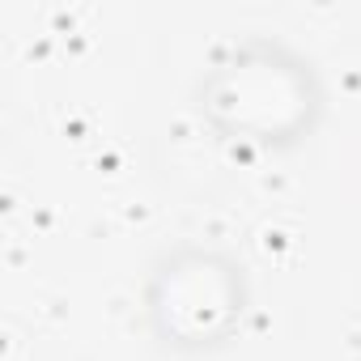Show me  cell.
I'll return each mask as SVG.
<instances>
[{
    "instance_id": "obj_1",
    "label": "cell",
    "mask_w": 361,
    "mask_h": 361,
    "mask_svg": "<svg viewBox=\"0 0 361 361\" xmlns=\"http://www.w3.org/2000/svg\"><path fill=\"white\" fill-rule=\"evenodd\" d=\"M200 123L251 153H289L306 145L327 115L319 64L276 35H243L213 51L196 81Z\"/></svg>"
},
{
    "instance_id": "obj_2",
    "label": "cell",
    "mask_w": 361,
    "mask_h": 361,
    "mask_svg": "<svg viewBox=\"0 0 361 361\" xmlns=\"http://www.w3.org/2000/svg\"><path fill=\"white\" fill-rule=\"evenodd\" d=\"M255 306L247 264L217 243H170L140 281V314L149 336L174 357H209L230 348Z\"/></svg>"
}]
</instances>
